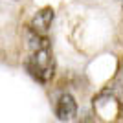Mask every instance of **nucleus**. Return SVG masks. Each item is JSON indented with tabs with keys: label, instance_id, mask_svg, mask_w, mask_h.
<instances>
[{
	"label": "nucleus",
	"instance_id": "5",
	"mask_svg": "<svg viewBox=\"0 0 123 123\" xmlns=\"http://www.w3.org/2000/svg\"><path fill=\"white\" fill-rule=\"evenodd\" d=\"M116 83H118L119 86H123V61H121V66L118 70V75H116Z\"/></svg>",
	"mask_w": 123,
	"mask_h": 123
},
{
	"label": "nucleus",
	"instance_id": "1",
	"mask_svg": "<svg viewBox=\"0 0 123 123\" xmlns=\"http://www.w3.org/2000/svg\"><path fill=\"white\" fill-rule=\"evenodd\" d=\"M92 107L99 119H105V121L123 119V86H119L114 81V85L103 88L94 98Z\"/></svg>",
	"mask_w": 123,
	"mask_h": 123
},
{
	"label": "nucleus",
	"instance_id": "2",
	"mask_svg": "<svg viewBox=\"0 0 123 123\" xmlns=\"http://www.w3.org/2000/svg\"><path fill=\"white\" fill-rule=\"evenodd\" d=\"M26 70L35 81L41 85H48L55 75V59L50 46H41L30 51V57L26 59Z\"/></svg>",
	"mask_w": 123,
	"mask_h": 123
},
{
	"label": "nucleus",
	"instance_id": "3",
	"mask_svg": "<svg viewBox=\"0 0 123 123\" xmlns=\"http://www.w3.org/2000/svg\"><path fill=\"white\" fill-rule=\"evenodd\" d=\"M55 118L59 121H74L77 118V103L72 94H61L55 101Z\"/></svg>",
	"mask_w": 123,
	"mask_h": 123
},
{
	"label": "nucleus",
	"instance_id": "4",
	"mask_svg": "<svg viewBox=\"0 0 123 123\" xmlns=\"http://www.w3.org/2000/svg\"><path fill=\"white\" fill-rule=\"evenodd\" d=\"M51 22H53V9L51 7H42L33 15L30 22V30L41 33V35H46L48 30H50Z\"/></svg>",
	"mask_w": 123,
	"mask_h": 123
}]
</instances>
